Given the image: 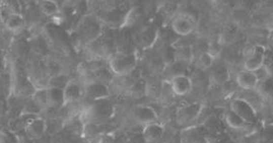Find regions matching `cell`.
Here are the masks:
<instances>
[{"label": "cell", "instance_id": "cell-1", "mask_svg": "<svg viewBox=\"0 0 273 143\" xmlns=\"http://www.w3.org/2000/svg\"><path fill=\"white\" fill-rule=\"evenodd\" d=\"M138 58L136 53H118L110 60L111 72L118 77L129 75L136 67Z\"/></svg>", "mask_w": 273, "mask_h": 143}, {"label": "cell", "instance_id": "cell-2", "mask_svg": "<svg viewBox=\"0 0 273 143\" xmlns=\"http://www.w3.org/2000/svg\"><path fill=\"white\" fill-rule=\"evenodd\" d=\"M203 108L204 105L199 102L180 106L177 111V123L178 126L187 127L193 124L202 113Z\"/></svg>", "mask_w": 273, "mask_h": 143}, {"label": "cell", "instance_id": "cell-3", "mask_svg": "<svg viewBox=\"0 0 273 143\" xmlns=\"http://www.w3.org/2000/svg\"><path fill=\"white\" fill-rule=\"evenodd\" d=\"M235 114L243 119L247 124L255 123L258 120V114L253 105L243 98H234L230 103V108Z\"/></svg>", "mask_w": 273, "mask_h": 143}, {"label": "cell", "instance_id": "cell-4", "mask_svg": "<svg viewBox=\"0 0 273 143\" xmlns=\"http://www.w3.org/2000/svg\"><path fill=\"white\" fill-rule=\"evenodd\" d=\"M195 21L188 15H179L172 23V29L179 37H188L195 29Z\"/></svg>", "mask_w": 273, "mask_h": 143}, {"label": "cell", "instance_id": "cell-5", "mask_svg": "<svg viewBox=\"0 0 273 143\" xmlns=\"http://www.w3.org/2000/svg\"><path fill=\"white\" fill-rule=\"evenodd\" d=\"M168 83L174 94L177 96H185L191 92L193 88L191 79L183 74L172 78Z\"/></svg>", "mask_w": 273, "mask_h": 143}, {"label": "cell", "instance_id": "cell-6", "mask_svg": "<svg viewBox=\"0 0 273 143\" xmlns=\"http://www.w3.org/2000/svg\"><path fill=\"white\" fill-rule=\"evenodd\" d=\"M132 116L139 124L144 126L156 123L158 120L157 112L148 105H137L132 110Z\"/></svg>", "mask_w": 273, "mask_h": 143}, {"label": "cell", "instance_id": "cell-7", "mask_svg": "<svg viewBox=\"0 0 273 143\" xmlns=\"http://www.w3.org/2000/svg\"><path fill=\"white\" fill-rule=\"evenodd\" d=\"M256 51L253 55L245 59L244 62V70L245 71L256 72L260 71L265 64V51L261 46H256Z\"/></svg>", "mask_w": 273, "mask_h": 143}, {"label": "cell", "instance_id": "cell-8", "mask_svg": "<svg viewBox=\"0 0 273 143\" xmlns=\"http://www.w3.org/2000/svg\"><path fill=\"white\" fill-rule=\"evenodd\" d=\"M85 92L92 100L100 101L108 98L111 95L109 87L102 82H91L85 87Z\"/></svg>", "mask_w": 273, "mask_h": 143}, {"label": "cell", "instance_id": "cell-9", "mask_svg": "<svg viewBox=\"0 0 273 143\" xmlns=\"http://www.w3.org/2000/svg\"><path fill=\"white\" fill-rule=\"evenodd\" d=\"M236 83L243 89L252 90L259 86L260 78L256 73L243 70V71L239 72L237 74Z\"/></svg>", "mask_w": 273, "mask_h": 143}, {"label": "cell", "instance_id": "cell-10", "mask_svg": "<svg viewBox=\"0 0 273 143\" xmlns=\"http://www.w3.org/2000/svg\"><path fill=\"white\" fill-rule=\"evenodd\" d=\"M164 133V127L156 122L144 127L143 138L146 143H157L163 138Z\"/></svg>", "mask_w": 273, "mask_h": 143}, {"label": "cell", "instance_id": "cell-11", "mask_svg": "<svg viewBox=\"0 0 273 143\" xmlns=\"http://www.w3.org/2000/svg\"><path fill=\"white\" fill-rule=\"evenodd\" d=\"M66 105L64 90L57 87H47V108L60 109Z\"/></svg>", "mask_w": 273, "mask_h": 143}, {"label": "cell", "instance_id": "cell-12", "mask_svg": "<svg viewBox=\"0 0 273 143\" xmlns=\"http://www.w3.org/2000/svg\"><path fill=\"white\" fill-rule=\"evenodd\" d=\"M27 130L30 137L40 138L47 131V122L43 118L37 117L27 125Z\"/></svg>", "mask_w": 273, "mask_h": 143}, {"label": "cell", "instance_id": "cell-13", "mask_svg": "<svg viewBox=\"0 0 273 143\" xmlns=\"http://www.w3.org/2000/svg\"><path fill=\"white\" fill-rule=\"evenodd\" d=\"M64 95H65V100L66 105L68 103H74L80 100L82 96V89L81 86L73 81H70L67 86L64 87Z\"/></svg>", "mask_w": 273, "mask_h": 143}, {"label": "cell", "instance_id": "cell-14", "mask_svg": "<svg viewBox=\"0 0 273 143\" xmlns=\"http://www.w3.org/2000/svg\"><path fill=\"white\" fill-rule=\"evenodd\" d=\"M158 39V30L154 28H146L139 33L138 43L144 49L150 48Z\"/></svg>", "mask_w": 273, "mask_h": 143}, {"label": "cell", "instance_id": "cell-15", "mask_svg": "<svg viewBox=\"0 0 273 143\" xmlns=\"http://www.w3.org/2000/svg\"><path fill=\"white\" fill-rule=\"evenodd\" d=\"M4 26L10 31H18L25 25V19L22 14H10L4 18Z\"/></svg>", "mask_w": 273, "mask_h": 143}, {"label": "cell", "instance_id": "cell-16", "mask_svg": "<svg viewBox=\"0 0 273 143\" xmlns=\"http://www.w3.org/2000/svg\"><path fill=\"white\" fill-rule=\"evenodd\" d=\"M224 120L227 126L230 127L231 129H242L246 128V122L243 119H241L238 115L235 114L230 109L225 113Z\"/></svg>", "mask_w": 273, "mask_h": 143}, {"label": "cell", "instance_id": "cell-17", "mask_svg": "<svg viewBox=\"0 0 273 143\" xmlns=\"http://www.w3.org/2000/svg\"><path fill=\"white\" fill-rule=\"evenodd\" d=\"M31 100L33 101L41 109L47 108V87H41L35 90L31 95Z\"/></svg>", "mask_w": 273, "mask_h": 143}, {"label": "cell", "instance_id": "cell-18", "mask_svg": "<svg viewBox=\"0 0 273 143\" xmlns=\"http://www.w3.org/2000/svg\"><path fill=\"white\" fill-rule=\"evenodd\" d=\"M40 9L41 12L45 16H54L58 13L59 11V6L56 1L52 0H45V1H41L40 2Z\"/></svg>", "mask_w": 273, "mask_h": 143}, {"label": "cell", "instance_id": "cell-19", "mask_svg": "<svg viewBox=\"0 0 273 143\" xmlns=\"http://www.w3.org/2000/svg\"><path fill=\"white\" fill-rule=\"evenodd\" d=\"M176 58L178 63H189L193 58L191 46H184L176 51Z\"/></svg>", "mask_w": 273, "mask_h": 143}, {"label": "cell", "instance_id": "cell-20", "mask_svg": "<svg viewBox=\"0 0 273 143\" xmlns=\"http://www.w3.org/2000/svg\"><path fill=\"white\" fill-rule=\"evenodd\" d=\"M215 62V59L212 57L207 51L201 53V55L198 57L197 60V63H198V66L202 69V70H207V69H210L213 64Z\"/></svg>", "mask_w": 273, "mask_h": 143}, {"label": "cell", "instance_id": "cell-21", "mask_svg": "<svg viewBox=\"0 0 273 143\" xmlns=\"http://www.w3.org/2000/svg\"><path fill=\"white\" fill-rule=\"evenodd\" d=\"M69 81L68 78L63 75V74H58V75H55L54 77L51 78L50 80V83H49V86L50 87H57V88H61V89H64V87L67 86Z\"/></svg>", "mask_w": 273, "mask_h": 143}, {"label": "cell", "instance_id": "cell-22", "mask_svg": "<svg viewBox=\"0 0 273 143\" xmlns=\"http://www.w3.org/2000/svg\"><path fill=\"white\" fill-rule=\"evenodd\" d=\"M221 49H222V47L219 42H213L209 44L207 52L214 59H217L221 53Z\"/></svg>", "mask_w": 273, "mask_h": 143}, {"label": "cell", "instance_id": "cell-23", "mask_svg": "<svg viewBox=\"0 0 273 143\" xmlns=\"http://www.w3.org/2000/svg\"><path fill=\"white\" fill-rule=\"evenodd\" d=\"M98 143H115V137L112 134H102L99 136Z\"/></svg>", "mask_w": 273, "mask_h": 143}, {"label": "cell", "instance_id": "cell-24", "mask_svg": "<svg viewBox=\"0 0 273 143\" xmlns=\"http://www.w3.org/2000/svg\"><path fill=\"white\" fill-rule=\"evenodd\" d=\"M255 51H256L255 46H249V47L245 48V50H244V55H245V57L246 58L250 57L251 55H253V54L255 53Z\"/></svg>", "mask_w": 273, "mask_h": 143}, {"label": "cell", "instance_id": "cell-25", "mask_svg": "<svg viewBox=\"0 0 273 143\" xmlns=\"http://www.w3.org/2000/svg\"><path fill=\"white\" fill-rule=\"evenodd\" d=\"M192 143H208V140L206 139L204 136H201V135H197L196 137L193 138Z\"/></svg>", "mask_w": 273, "mask_h": 143}, {"label": "cell", "instance_id": "cell-26", "mask_svg": "<svg viewBox=\"0 0 273 143\" xmlns=\"http://www.w3.org/2000/svg\"><path fill=\"white\" fill-rule=\"evenodd\" d=\"M2 4V2H1ZM1 4H0V26L4 23V19H3V15H2V12H1Z\"/></svg>", "mask_w": 273, "mask_h": 143}]
</instances>
